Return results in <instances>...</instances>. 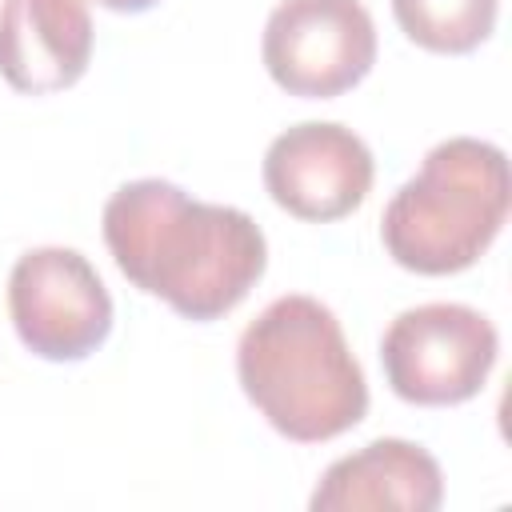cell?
Segmentation results:
<instances>
[{"mask_svg":"<svg viewBox=\"0 0 512 512\" xmlns=\"http://www.w3.org/2000/svg\"><path fill=\"white\" fill-rule=\"evenodd\" d=\"M104 244L140 292L200 324L232 312L268 264L264 232L244 208L192 200L160 176L108 196Z\"/></svg>","mask_w":512,"mask_h":512,"instance_id":"obj_1","label":"cell"},{"mask_svg":"<svg viewBox=\"0 0 512 512\" xmlns=\"http://www.w3.org/2000/svg\"><path fill=\"white\" fill-rule=\"evenodd\" d=\"M236 376L256 412L296 444L332 440L368 412V384L344 328L312 296H280L240 332Z\"/></svg>","mask_w":512,"mask_h":512,"instance_id":"obj_2","label":"cell"},{"mask_svg":"<svg viewBox=\"0 0 512 512\" xmlns=\"http://www.w3.org/2000/svg\"><path fill=\"white\" fill-rule=\"evenodd\" d=\"M512 200L508 156L476 136L440 140L420 172L400 184L380 220L388 256L420 276L472 268L500 236Z\"/></svg>","mask_w":512,"mask_h":512,"instance_id":"obj_3","label":"cell"},{"mask_svg":"<svg viewBox=\"0 0 512 512\" xmlns=\"http://www.w3.org/2000/svg\"><path fill=\"white\" fill-rule=\"evenodd\" d=\"M496 356L500 336L492 320L468 304L448 300L400 312L380 340L388 388L400 400L424 408L472 400L484 388Z\"/></svg>","mask_w":512,"mask_h":512,"instance_id":"obj_4","label":"cell"},{"mask_svg":"<svg viewBox=\"0 0 512 512\" xmlns=\"http://www.w3.org/2000/svg\"><path fill=\"white\" fill-rule=\"evenodd\" d=\"M20 344L40 360H84L112 332V296L76 248H32L8 276Z\"/></svg>","mask_w":512,"mask_h":512,"instance_id":"obj_5","label":"cell"},{"mask_svg":"<svg viewBox=\"0 0 512 512\" xmlns=\"http://www.w3.org/2000/svg\"><path fill=\"white\" fill-rule=\"evenodd\" d=\"M260 52L284 92L332 100L372 72L376 24L360 0H280Z\"/></svg>","mask_w":512,"mask_h":512,"instance_id":"obj_6","label":"cell"},{"mask_svg":"<svg viewBox=\"0 0 512 512\" xmlns=\"http://www.w3.org/2000/svg\"><path fill=\"white\" fill-rule=\"evenodd\" d=\"M376 164L368 144L332 120H304L280 132L264 152L268 196L300 220H340L356 212L372 188Z\"/></svg>","mask_w":512,"mask_h":512,"instance_id":"obj_7","label":"cell"},{"mask_svg":"<svg viewBox=\"0 0 512 512\" xmlns=\"http://www.w3.org/2000/svg\"><path fill=\"white\" fill-rule=\"evenodd\" d=\"M92 60V16L84 0H4L0 76L28 96L72 88Z\"/></svg>","mask_w":512,"mask_h":512,"instance_id":"obj_8","label":"cell"},{"mask_svg":"<svg viewBox=\"0 0 512 512\" xmlns=\"http://www.w3.org/2000/svg\"><path fill=\"white\" fill-rule=\"evenodd\" d=\"M444 500V476L428 448L412 440H372L352 456L328 464L312 492V512H348V508H404L432 512Z\"/></svg>","mask_w":512,"mask_h":512,"instance_id":"obj_9","label":"cell"},{"mask_svg":"<svg viewBox=\"0 0 512 512\" xmlns=\"http://www.w3.org/2000/svg\"><path fill=\"white\" fill-rule=\"evenodd\" d=\"M496 8L500 0H392L400 32L444 56L480 48L496 28Z\"/></svg>","mask_w":512,"mask_h":512,"instance_id":"obj_10","label":"cell"},{"mask_svg":"<svg viewBox=\"0 0 512 512\" xmlns=\"http://www.w3.org/2000/svg\"><path fill=\"white\" fill-rule=\"evenodd\" d=\"M100 8H112V12H148L152 4H160V0H96Z\"/></svg>","mask_w":512,"mask_h":512,"instance_id":"obj_11","label":"cell"}]
</instances>
